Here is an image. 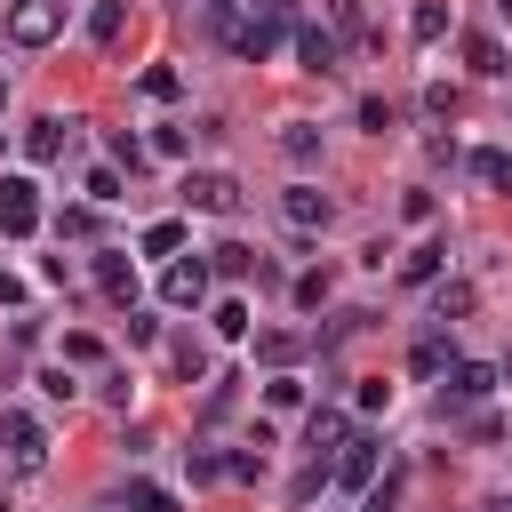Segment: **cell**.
I'll list each match as a JSON object with an SVG mask.
<instances>
[{"label": "cell", "mask_w": 512, "mask_h": 512, "mask_svg": "<svg viewBox=\"0 0 512 512\" xmlns=\"http://www.w3.org/2000/svg\"><path fill=\"white\" fill-rule=\"evenodd\" d=\"M288 32H296V0H240L232 24H224V48H232L240 64H264Z\"/></svg>", "instance_id": "obj_1"}, {"label": "cell", "mask_w": 512, "mask_h": 512, "mask_svg": "<svg viewBox=\"0 0 512 512\" xmlns=\"http://www.w3.org/2000/svg\"><path fill=\"white\" fill-rule=\"evenodd\" d=\"M56 32H64V0H16L8 8V40L16 48H48Z\"/></svg>", "instance_id": "obj_2"}, {"label": "cell", "mask_w": 512, "mask_h": 512, "mask_svg": "<svg viewBox=\"0 0 512 512\" xmlns=\"http://www.w3.org/2000/svg\"><path fill=\"white\" fill-rule=\"evenodd\" d=\"M184 208H200V216H232V208H240V184H232L224 168H200V176H184Z\"/></svg>", "instance_id": "obj_3"}, {"label": "cell", "mask_w": 512, "mask_h": 512, "mask_svg": "<svg viewBox=\"0 0 512 512\" xmlns=\"http://www.w3.org/2000/svg\"><path fill=\"white\" fill-rule=\"evenodd\" d=\"M376 456H384V448H376V440H368V432H352V440H344V456H336V464H328V480H336V488H352V496H360V488H376Z\"/></svg>", "instance_id": "obj_4"}, {"label": "cell", "mask_w": 512, "mask_h": 512, "mask_svg": "<svg viewBox=\"0 0 512 512\" xmlns=\"http://www.w3.org/2000/svg\"><path fill=\"white\" fill-rule=\"evenodd\" d=\"M32 224H40V184H32V176H8V184H0V232L24 240Z\"/></svg>", "instance_id": "obj_5"}, {"label": "cell", "mask_w": 512, "mask_h": 512, "mask_svg": "<svg viewBox=\"0 0 512 512\" xmlns=\"http://www.w3.org/2000/svg\"><path fill=\"white\" fill-rule=\"evenodd\" d=\"M160 296H168L176 312H192V304H208V264H200V256H176V264L160 272Z\"/></svg>", "instance_id": "obj_6"}, {"label": "cell", "mask_w": 512, "mask_h": 512, "mask_svg": "<svg viewBox=\"0 0 512 512\" xmlns=\"http://www.w3.org/2000/svg\"><path fill=\"white\" fill-rule=\"evenodd\" d=\"M0 440H8L16 464H40V456H48V432H40L32 408H0Z\"/></svg>", "instance_id": "obj_7"}, {"label": "cell", "mask_w": 512, "mask_h": 512, "mask_svg": "<svg viewBox=\"0 0 512 512\" xmlns=\"http://www.w3.org/2000/svg\"><path fill=\"white\" fill-rule=\"evenodd\" d=\"M488 392H496V368H488V360H456V368H448V384H440V400H448V408H472V400H488Z\"/></svg>", "instance_id": "obj_8"}, {"label": "cell", "mask_w": 512, "mask_h": 512, "mask_svg": "<svg viewBox=\"0 0 512 512\" xmlns=\"http://www.w3.org/2000/svg\"><path fill=\"white\" fill-rule=\"evenodd\" d=\"M296 56H304V72H336L344 64V40L328 24H296Z\"/></svg>", "instance_id": "obj_9"}, {"label": "cell", "mask_w": 512, "mask_h": 512, "mask_svg": "<svg viewBox=\"0 0 512 512\" xmlns=\"http://www.w3.org/2000/svg\"><path fill=\"white\" fill-rule=\"evenodd\" d=\"M472 304H480V296H472V280H432V328H456Z\"/></svg>", "instance_id": "obj_10"}, {"label": "cell", "mask_w": 512, "mask_h": 512, "mask_svg": "<svg viewBox=\"0 0 512 512\" xmlns=\"http://www.w3.org/2000/svg\"><path fill=\"white\" fill-rule=\"evenodd\" d=\"M96 288H104V296H112V304H136V264H128V256H112V248H104V256H96Z\"/></svg>", "instance_id": "obj_11"}, {"label": "cell", "mask_w": 512, "mask_h": 512, "mask_svg": "<svg viewBox=\"0 0 512 512\" xmlns=\"http://www.w3.org/2000/svg\"><path fill=\"white\" fill-rule=\"evenodd\" d=\"M328 216H336V200H328L320 184H296V192H288V224L312 232V224H328Z\"/></svg>", "instance_id": "obj_12"}, {"label": "cell", "mask_w": 512, "mask_h": 512, "mask_svg": "<svg viewBox=\"0 0 512 512\" xmlns=\"http://www.w3.org/2000/svg\"><path fill=\"white\" fill-rule=\"evenodd\" d=\"M440 264H448V248H440V240H424V248H408V256H400V280L432 288V280H440Z\"/></svg>", "instance_id": "obj_13"}, {"label": "cell", "mask_w": 512, "mask_h": 512, "mask_svg": "<svg viewBox=\"0 0 512 512\" xmlns=\"http://www.w3.org/2000/svg\"><path fill=\"white\" fill-rule=\"evenodd\" d=\"M464 64H472L480 80H504V72H512V64H504V48H496L488 32H472V40H464Z\"/></svg>", "instance_id": "obj_14"}, {"label": "cell", "mask_w": 512, "mask_h": 512, "mask_svg": "<svg viewBox=\"0 0 512 512\" xmlns=\"http://www.w3.org/2000/svg\"><path fill=\"white\" fill-rule=\"evenodd\" d=\"M64 136H72V128L48 112V120H32V128H24V152H32V160H56V152H64Z\"/></svg>", "instance_id": "obj_15"}, {"label": "cell", "mask_w": 512, "mask_h": 512, "mask_svg": "<svg viewBox=\"0 0 512 512\" xmlns=\"http://www.w3.org/2000/svg\"><path fill=\"white\" fill-rule=\"evenodd\" d=\"M408 368H416V376H448V368H456V360H448V336H440V328H432V336H416Z\"/></svg>", "instance_id": "obj_16"}, {"label": "cell", "mask_w": 512, "mask_h": 512, "mask_svg": "<svg viewBox=\"0 0 512 512\" xmlns=\"http://www.w3.org/2000/svg\"><path fill=\"white\" fill-rule=\"evenodd\" d=\"M120 24H128V8H120V0H96V8H88V40H96V48H112V40H120Z\"/></svg>", "instance_id": "obj_17"}, {"label": "cell", "mask_w": 512, "mask_h": 512, "mask_svg": "<svg viewBox=\"0 0 512 512\" xmlns=\"http://www.w3.org/2000/svg\"><path fill=\"white\" fill-rule=\"evenodd\" d=\"M120 504H128V512H176V496H168L160 480H128V488H120Z\"/></svg>", "instance_id": "obj_18"}, {"label": "cell", "mask_w": 512, "mask_h": 512, "mask_svg": "<svg viewBox=\"0 0 512 512\" xmlns=\"http://www.w3.org/2000/svg\"><path fill=\"white\" fill-rule=\"evenodd\" d=\"M472 176H480V184H496V192H512V152L480 144V152H472Z\"/></svg>", "instance_id": "obj_19"}, {"label": "cell", "mask_w": 512, "mask_h": 512, "mask_svg": "<svg viewBox=\"0 0 512 512\" xmlns=\"http://www.w3.org/2000/svg\"><path fill=\"white\" fill-rule=\"evenodd\" d=\"M176 248H184V224H176V216L144 224V256H176Z\"/></svg>", "instance_id": "obj_20"}, {"label": "cell", "mask_w": 512, "mask_h": 512, "mask_svg": "<svg viewBox=\"0 0 512 512\" xmlns=\"http://www.w3.org/2000/svg\"><path fill=\"white\" fill-rule=\"evenodd\" d=\"M296 352H304V344H296L288 328H264V336H256V360H272V368H288Z\"/></svg>", "instance_id": "obj_21"}, {"label": "cell", "mask_w": 512, "mask_h": 512, "mask_svg": "<svg viewBox=\"0 0 512 512\" xmlns=\"http://www.w3.org/2000/svg\"><path fill=\"white\" fill-rule=\"evenodd\" d=\"M304 440H312V456H320V448H336V440H344V416H336V408H312Z\"/></svg>", "instance_id": "obj_22"}, {"label": "cell", "mask_w": 512, "mask_h": 512, "mask_svg": "<svg viewBox=\"0 0 512 512\" xmlns=\"http://www.w3.org/2000/svg\"><path fill=\"white\" fill-rule=\"evenodd\" d=\"M448 32V0H416V40H440Z\"/></svg>", "instance_id": "obj_23"}, {"label": "cell", "mask_w": 512, "mask_h": 512, "mask_svg": "<svg viewBox=\"0 0 512 512\" xmlns=\"http://www.w3.org/2000/svg\"><path fill=\"white\" fill-rule=\"evenodd\" d=\"M280 152H288V160H312V152H320V136H312L304 120H288V128H280Z\"/></svg>", "instance_id": "obj_24"}, {"label": "cell", "mask_w": 512, "mask_h": 512, "mask_svg": "<svg viewBox=\"0 0 512 512\" xmlns=\"http://www.w3.org/2000/svg\"><path fill=\"white\" fill-rule=\"evenodd\" d=\"M88 200H96V208H112V200H128V192H120V168H88Z\"/></svg>", "instance_id": "obj_25"}, {"label": "cell", "mask_w": 512, "mask_h": 512, "mask_svg": "<svg viewBox=\"0 0 512 512\" xmlns=\"http://www.w3.org/2000/svg\"><path fill=\"white\" fill-rule=\"evenodd\" d=\"M216 336H248V304H240V296L216 304Z\"/></svg>", "instance_id": "obj_26"}, {"label": "cell", "mask_w": 512, "mask_h": 512, "mask_svg": "<svg viewBox=\"0 0 512 512\" xmlns=\"http://www.w3.org/2000/svg\"><path fill=\"white\" fill-rule=\"evenodd\" d=\"M176 376H184V384H192V376H208V352H200V344H192V336H184V344H176Z\"/></svg>", "instance_id": "obj_27"}, {"label": "cell", "mask_w": 512, "mask_h": 512, "mask_svg": "<svg viewBox=\"0 0 512 512\" xmlns=\"http://www.w3.org/2000/svg\"><path fill=\"white\" fill-rule=\"evenodd\" d=\"M328 16H336V40H360V0H328Z\"/></svg>", "instance_id": "obj_28"}, {"label": "cell", "mask_w": 512, "mask_h": 512, "mask_svg": "<svg viewBox=\"0 0 512 512\" xmlns=\"http://www.w3.org/2000/svg\"><path fill=\"white\" fill-rule=\"evenodd\" d=\"M144 96H152V104H168V96H176V72H168V64H152V72H144Z\"/></svg>", "instance_id": "obj_29"}, {"label": "cell", "mask_w": 512, "mask_h": 512, "mask_svg": "<svg viewBox=\"0 0 512 512\" xmlns=\"http://www.w3.org/2000/svg\"><path fill=\"white\" fill-rule=\"evenodd\" d=\"M360 128H376V136H384V128H392V104H384V96H360Z\"/></svg>", "instance_id": "obj_30"}, {"label": "cell", "mask_w": 512, "mask_h": 512, "mask_svg": "<svg viewBox=\"0 0 512 512\" xmlns=\"http://www.w3.org/2000/svg\"><path fill=\"white\" fill-rule=\"evenodd\" d=\"M64 360H104V344H96L88 328H72V336H64Z\"/></svg>", "instance_id": "obj_31"}, {"label": "cell", "mask_w": 512, "mask_h": 512, "mask_svg": "<svg viewBox=\"0 0 512 512\" xmlns=\"http://www.w3.org/2000/svg\"><path fill=\"white\" fill-rule=\"evenodd\" d=\"M40 392H48V400H72L80 384H72V368H40Z\"/></svg>", "instance_id": "obj_32"}, {"label": "cell", "mask_w": 512, "mask_h": 512, "mask_svg": "<svg viewBox=\"0 0 512 512\" xmlns=\"http://www.w3.org/2000/svg\"><path fill=\"white\" fill-rule=\"evenodd\" d=\"M264 400H272V408H296V400H304V384H296V376H272V384H264Z\"/></svg>", "instance_id": "obj_33"}, {"label": "cell", "mask_w": 512, "mask_h": 512, "mask_svg": "<svg viewBox=\"0 0 512 512\" xmlns=\"http://www.w3.org/2000/svg\"><path fill=\"white\" fill-rule=\"evenodd\" d=\"M424 112H432V120H448V112H456V88H440V80H432V88H424Z\"/></svg>", "instance_id": "obj_34"}, {"label": "cell", "mask_w": 512, "mask_h": 512, "mask_svg": "<svg viewBox=\"0 0 512 512\" xmlns=\"http://www.w3.org/2000/svg\"><path fill=\"white\" fill-rule=\"evenodd\" d=\"M112 160H120V168H144V144H136L128 128H120V136H112Z\"/></svg>", "instance_id": "obj_35"}, {"label": "cell", "mask_w": 512, "mask_h": 512, "mask_svg": "<svg viewBox=\"0 0 512 512\" xmlns=\"http://www.w3.org/2000/svg\"><path fill=\"white\" fill-rule=\"evenodd\" d=\"M320 296H328V272H304V280H296V304H304V312H312V304H320Z\"/></svg>", "instance_id": "obj_36"}, {"label": "cell", "mask_w": 512, "mask_h": 512, "mask_svg": "<svg viewBox=\"0 0 512 512\" xmlns=\"http://www.w3.org/2000/svg\"><path fill=\"white\" fill-rule=\"evenodd\" d=\"M392 496H400V480H384V488H368V512H392Z\"/></svg>", "instance_id": "obj_37"}, {"label": "cell", "mask_w": 512, "mask_h": 512, "mask_svg": "<svg viewBox=\"0 0 512 512\" xmlns=\"http://www.w3.org/2000/svg\"><path fill=\"white\" fill-rule=\"evenodd\" d=\"M200 8H208V24H216V32H224V24H232V8H240V0H200Z\"/></svg>", "instance_id": "obj_38"}, {"label": "cell", "mask_w": 512, "mask_h": 512, "mask_svg": "<svg viewBox=\"0 0 512 512\" xmlns=\"http://www.w3.org/2000/svg\"><path fill=\"white\" fill-rule=\"evenodd\" d=\"M16 296H24V280H16V272H0V304H16Z\"/></svg>", "instance_id": "obj_39"}, {"label": "cell", "mask_w": 512, "mask_h": 512, "mask_svg": "<svg viewBox=\"0 0 512 512\" xmlns=\"http://www.w3.org/2000/svg\"><path fill=\"white\" fill-rule=\"evenodd\" d=\"M480 512H512V496H488V504H480Z\"/></svg>", "instance_id": "obj_40"}, {"label": "cell", "mask_w": 512, "mask_h": 512, "mask_svg": "<svg viewBox=\"0 0 512 512\" xmlns=\"http://www.w3.org/2000/svg\"><path fill=\"white\" fill-rule=\"evenodd\" d=\"M496 376H504V384H512V360H504V368H496Z\"/></svg>", "instance_id": "obj_41"}, {"label": "cell", "mask_w": 512, "mask_h": 512, "mask_svg": "<svg viewBox=\"0 0 512 512\" xmlns=\"http://www.w3.org/2000/svg\"><path fill=\"white\" fill-rule=\"evenodd\" d=\"M0 104H8V80H0Z\"/></svg>", "instance_id": "obj_42"}, {"label": "cell", "mask_w": 512, "mask_h": 512, "mask_svg": "<svg viewBox=\"0 0 512 512\" xmlns=\"http://www.w3.org/2000/svg\"><path fill=\"white\" fill-rule=\"evenodd\" d=\"M0 512H8V504H0Z\"/></svg>", "instance_id": "obj_43"}]
</instances>
